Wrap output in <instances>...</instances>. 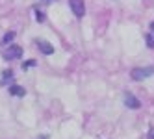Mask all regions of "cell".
<instances>
[{
    "label": "cell",
    "mask_w": 154,
    "mask_h": 139,
    "mask_svg": "<svg viewBox=\"0 0 154 139\" xmlns=\"http://www.w3.org/2000/svg\"><path fill=\"white\" fill-rule=\"evenodd\" d=\"M150 74H154V65H149V67H136V69L130 71V78L136 80V82H139V80L149 78Z\"/></svg>",
    "instance_id": "cell-1"
},
{
    "label": "cell",
    "mask_w": 154,
    "mask_h": 139,
    "mask_svg": "<svg viewBox=\"0 0 154 139\" xmlns=\"http://www.w3.org/2000/svg\"><path fill=\"white\" fill-rule=\"evenodd\" d=\"M20 58H23V48H20L19 45L8 47L6 52H4V59H8V61H11V59H20Z\"/></svg>",
    "instance_id": "cell-2"
},
{
    "label": "cell",
    "mask_w": 154,
    "mask_h": 139,
    "mask_svg": "<svg viewBox=\"0 0 154 139\" xmlns=\"http://www.w3.org/2000/svg\"><path fill=\"white\" fill-rule=\"evenodd\" d=\"M123 100H125V106H126V108H130V110H139V108H141V102H139V100H137V98H136L130 91H126V93H125Z\"/></svg>",
    "instance_id": "cell-3"
},
{
    "label": "cell",
    "mask_w": 154,
    "mask_h": 139,
    "mask_svg": "<svg viewBox=\"0 0 154 139\" xmlns=\"http://www.w3.org/2000/svg\"><path fill=\"white\" fill-rule=\"evenodd\" d=\"M71 2V9H72V13L76 17H84L85 15V6H84V0H69Z\"/></svg>",
    "instance_id": "cell-4"
},
{
    "label": "cell",
    "mask_w": 154,
    "mask_h": 139,
    "mask_svg": "<svg viewBox=\"0 0 154 139\" xmlns=\"http://www.w3.org/2000/svg\"><path fill=\"white\" fill-rule=\"evenodd\" d=\"M35 43H37V47L41 48V52H43V54H54V47L50 45V43L43 41V39H37Z\"/></svg>",
    "instance_id": "cell-5"
},
{
    "label": "cell",
    "mask_w": 154,
    "mask_h": 139,
    "mask_svg": "<svg viewBox=\"0 0 154 139\" xmlns=\"http://www.w3.org/2000/svg\"><path fill=\"white\" fill-rule=\"evenodd\" d=\"M9 93L15 95V97H24V95H26L24 87H20V85H11V87H9Z\"/></svg>",
    "instance_id": "cell-6"
},
{
    "label": "cell",
    "mask_w": 154,
    "mask_h": 139,
    "mask_svg": "<svg viewBox=\"0 0 154 139\" xmlns=\"http://www.w3.org/2000/svg\"><path fill=\"white\" fill-rule=\"evenodd\" d=\"M13 39H15V32H8L4 35V39H2V43H11Z\"/></svg>",
    "instance_id": "cell-7"
},
{
    "label": "cell",
    "mask_w": 154,
    "mask_h": 139,
    "mask_svg": "<svg viewBox=\"0 0 154 139\" xmlns=\"http://www.w3.org/2000/svg\"><path fill=\"white\" fill-rule=\"evenodd\" d=\"M145 39H147V47L149 48H154V34H147Z\"/></svg>",
    "instance_id": "cell-8"
},
{
    "label": "cell",
    "mask_w": 154,
    "mask_h": 139,
    "mask_svg": "<svg viewBox=\"0 0 154 139\" xmlns=\"http://www.w3.org/2000/svg\"><path fill=\"white\" fill-rule=\"evenodd\" d=\"M2 76H4V80H6V82H9V80L13 78V71H11V69H8V71H4V74H2Z\"/></svg>",
    "instance_id": "cell-9"
},
{
    "label": "cell",
    "mask_w": 154,
    "mask_h": 139,
    "mask_svg": "<svg viewBox=\"0 0 154 139\" xmlns=\"http://www.w3.org/2000/svg\"><path fill=\"white\" fill-rule=\"evenodd\" d=\"M35 13H37V17H39L37 20H39V23H43V20H45V15H43L41 11H35Z\"/></svg>",
    "instance_id": "cell-10"
},
{
    "label": "cell",
    "mask_w": 154,
    "mask_h": 139,
    "mask_svg": "<svg viewBox=\"0 0 154 139\" xmlns=\"http://www.w3.org/2000/svg\"><path fill=\"white\" fill-rule=\"evenodd\" d=\"M35 63H37V61H34V59H28V61H26V67H34Z\"/></svg>",
    "instance_id": "cell-11"
},
{
    "label": "cell",
    "mask_w": 154,
    "mask_h": 139,
    "mask_svg": "<svg viewBox=\"0 0 154 139\" xmlns=\"http://www.w3.org/2000/svg\"><path fill=\"white\" fill-rule=\"evenodd\" d=\"M150 32H152V34H154V20H152V23H150Z\"/></svg>",
    "instance_id": "cell-12"
},
{
    "label": "cell",
    "mask_w": 154,
    "mask_h": 139,
    "mask_svg": "<svg viewBox=\"0 0 154 139\" xmlns=\"http://www.w3.org/2000/svg\"><path fill=\"white\" fill-rule=\"evenodd\" d=\"M41 139H47V135H41Z\"/></svg>",
    "instance_id": "cell-13"
},
{
    "label": "cell",
    "mask_w": 154,
    "mask_h": 139,
    "mask_svg": "<svg viewBox=\"0 0 154 139\" xmlns=\"http://www.w3.org/2000/svg\"><path fill=\"white\" fill-rule=\"evenodd\" d=\"M152 139H154V137H152Z\"/></svg>",
    "instance_id": "cell-14"
}]
</instances>
